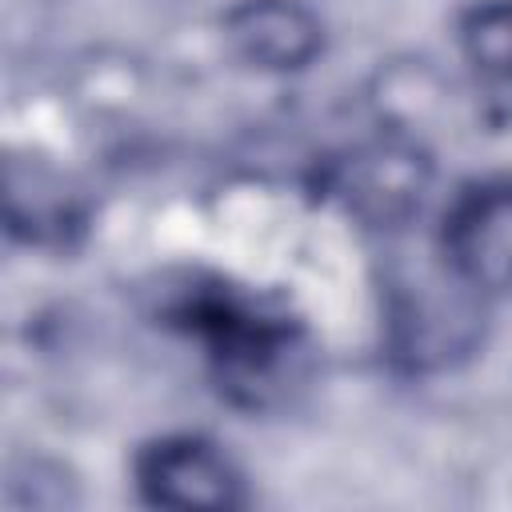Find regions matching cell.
<instances>
[{
    "label": "cell",
    "instance_id": "cell-1",
    "mask_svg": "<svg viewBox=\"0 0 512 512\" xmlns=\"http://www.w3.org/2000/svg\"><path fill=\"white\" fill-rule=\"evenodd\" d=\"M180 316L204 336L220 364V376L232 388H244L248 400H260L276 384L284 360H292V328L280 316H264L228 292L196 296L180 308Z\"/></svg>",
    "mask_w": 512,
    "mask_h": 512
},
{
    "label": "cell",
    "instance_id": "cell-2",
    "mask_svg": "<svg viewBox=\"0 0 512 512\" xmlns=\"http://www.w3.org/2000/svg\"><path fill=\"white\" fill-rule=\"evenodd\" d=\"M136 484L160 508H232L240 504V476L200 436H168L140 452Z\"/></svg>",
    "mask_w": 512,
    "mask_h": 512
},
{
    "label": "cell",
    "instance_id": "cell-3",
    "mask_svg": "<svg viewBox=\"0 0 512 512\" xmlns=\"http://www.w3.org/2000/svg\"><path fill=\"white\" fill-rule=\"evenodd\" d=\"M444 248L452 276L472 288L512 292V184H484L448 216Z\"/></svg>",
    "mask_w": 512,
    "mask_h": 512
},
{
    "label": "cell",
    "instance_id": "cell-4",
    "mask_svg": "<svg viewBox=\"0 0 512 512\" xmlns=\"http://www.w3.org/2000/svg\"><path fill=\"white\" fill-rule=\"evenodd\" d=\"M232 52L264 72L304 68L320 52V24L296 0H244L224 16Z\"/></svg>",
    "mask_w": 512,
    "mask_h": 512
},
{
    "label": "cell",
    "instance_id": "cell-5",
    "mask_svg": "<svg viewBox=\"0 0 512 512\" xmlns=\"http://www.w3.org/2000/svg\"><path fill=\"white\" fill-rule=\"evenodd\" d=\"M352 212L368 220H396L412 212L424 188V160L400 144H376L340 164L336 180Z\"/></svg>",
    "mask_w": 512,
    "mask_h": 512
},
{
    "label": "cell",
    "instance_id": "cell-6",
    "mask_svg": "<svg viewBox=\"0 0 512 512\" xmlns=\"http://www.w3.org/2000/svg\"><path fill=\"white\" fill-rule=\"evenodd\" d=\"M464 48L480 72L512 84V0L476 8L464 24Z\"/></svg>",
    "mask_w": 512,
    "mask_h": 512
}]
</instances>
